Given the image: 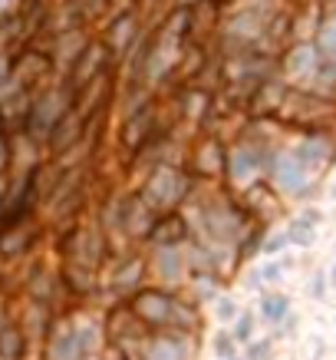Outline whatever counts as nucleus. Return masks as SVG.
<instances>
[{"mask_svg":"<svg viewBox=\"0 0 336 360\" xmlns=\"http://www.w3.org/2000/svg\"><path fill=\"white\" fill-rule=\"evenodd\" d=\"M27 354V330L20 324H0V357L7 360H23Z\"/></svg>","mask_w":336,"mask_h":360,"instance_id":"nucleus-21","label":"nucleus"},{"mask_svg":"<svg viewBox=\"0 0 336 360\" xmlns=\"http://www.w3.org/2000/svg\"><path fill=\"white\" fill-rule=\"evenodd\" d=\"M60 255H63V262L83 264V268H93V271H102L112 262L109 238L99 225H69V231L60 241Z\"/></svg>","mask_w":336,"mask_h":360,"instance_id":"nucleus-4","label":"nucleus"},{"mask_svg":"<svg viewBox=\"0 0 336 360\" xmlns=\"http://www.w3.org/2000/svg\"><path fill=\"white\" fill-rule=\"evenodd\" d=\"M316 50H320V56H336V13H330L320 23V30H316Z\"/></svg>","mask_w":336,"mask_h":360,"instance_id":"nucleus-23","label":"nucleus"},{"mask_svg":"<svg viewBox=\"0 0 336 360\" xmlns=\"http://www.w3.org/2000/svg\"><path fill=\"white\" fill-rule=\"evenodd\" d=\"M234 360H244V357H234Z\"/></svg>","mask_w":336,"mask_h":360,"instance_id":"nucleus-36","label":"nucleus"},{"mask_svg":"<svg viewBox=\"0 0 336 360\" xmlns=\"http://www.w3.org/2000/svg\"><path fill=\"white\" fill-rule=\"evenodd\" d=\"M323 284H326V281H323V274H320V278H316V281H314V295H316V297L323 295Z\"/></svg>","mask_w":336,"mask_h":360,"instance_id":"nucleus-33","label":"nucleus"},{"mask_svg":"<svg viewBox=\"0 0 336 360\" xmlns=\"http://www.w3.org/2000/svg\"><path fill=\"white\" fill-rule=\"evenodd\" d=\"M11 165H13V136L0 132V179L11 172Z\"/></svg>","mask_w":336,"mask_h":360,"instance_id":"nucleus-29","label":"nucleus"},{"mask_svg":"<svg viewBox=\"0 0 336 360\" xmlns=\"http://www.w3.org/2000/svg\"><path fill=\"white\" fill-rule=\"evenodd\" d=\"M267 175L274 179V186L287 192V195H304L307 186H310V172L297 162L293 153H274L271 165H267Z\"/></svg>","mask_w":336,"mask_h":360,"instance_id":"nucleus-14","label":"nucleus"},{"mask_svg":"<svg viewBox=\"0 0 336 360\" xmlns=\"http://www.w3.org/2000/svg\"><path fill=\"white\" fill-rule=\"evenodd\" d=\"M283 245H287V238H283V235H271V238H264L260 251H264V255H277V251H283Z\"/></svg>","mask_w":336,"mask_h":360,"instance_id":"nucleus-31","label":"nucleus"},{"mask_svg":"<svg viewBox=\"0 0 336 360\" xmlns=\"http://www.w3.org/2000/svg\"><path fill=\"white\" fill-rule=\"evenodd\" d=\"M316 66H320V50H316L314 44H304V40L293 44L281 60L283 77L290 79V83H307V86H310V79H314Z\"/></svg>","mask_w":336,"mask_h":360,"instance_id":"nucleus-16","label":"nucleus"},{"mask_svg":"<svg viewBox=\"0 0 336 360\" xmlns=\"http://www.w3.org/2000/svg\"><path fill=\"white\" fill-rule=\"evenodd\" d=\"M195 340L178 330H155L135 350V360H195Z\"/></svg>","mask_w":336,"mask_h":360,"instance_id":"nucleus-9","label":"nucleus"},{"mask_svg":"<svg viewBox=\"0 0 336 360\" xmlns=\"http://www.w3.org/2000/svg\"><path fill=\"white\" fill-rule=\"evenodd\" d=\"M244 360H271L274 357V344L271 338H264V340H250L248 344V354H241Z\"/></svg>","mask_w":336,"mask_h":360,"instance_id":"nucleus-28","label":"nucleus"},{"mask_svg":"<svg viewBox=\"0 0 336 360\" xmlns=\"http://www.w3.org/2000/svg\"><path fill=\"white\" fill-rule=\"evenodd\" d=\"M215 314H217V321H221V324H234V317L241 314V304L234 301V297L221 295V297L215 301Z\"/></svg>","mask_w":336,"mask_h":360,"instance_id":"nucleus-27","label":"nucleus"},{"mask_svg":"<svg viewBox=\"0 0 336 360\" xmlns=\"http://www.w3.org/2000/svg\"><path fill=\"white\" fill-rule=\"evenodd\" d=\"M102 46L109 50V56H112V63H119V60H126V56L139 46L142 40V20L135 11H119L112 20L106 23V30H102Z\"/></svg>","mask_w":336,"mask_h":360,"instance_id":"nucleus-10","label":"nucleus"},{"mask_svg":"<svg viewBox=\"0 0 336 360\" xmlns=\"http://www.w3.org/2000/svg\"><path fill=\"white\" fill-rule=\"evenodd\" d=\"M283 238H287V245H300V248H307V245H314V225H307L304 219H297V221L287 225Z\"/></svg>","mask_w":336,"mask_h":360,"instance_id":"nucleus-26","label":"nucleus"},{"mask_svg":"<svg viewBox=\"0 0 336 360\" xmlns=\"http://www.w3.org/2000/svg\"><path fill=\"white\" fill-rule=\"evenodd\" d=\"M281 274H283V264L271 262V264H264V268H260L257 278H260V284H277L281 281Z\"/></svg>","mask_w":336,"mask_h":360,"instance_id":"nucleus-30","label":"nucleus"},{"mask_svg":"<svg viewBox=\"0 0 336 360\" xmlns=\"http://www.w3.org/2000/svg\"><path fill=\"white\" fill-rule=\"evenodd\" d=\"M330 281H333V288H336V268H333V274H330Z\"/></svg>","mask_w":336,"mask_h":360,"instance_id":"nucleus-35","label":"nucleus"},{"mask_svg":"<svg viewBox=\"0 0 336 360\" xmlns=\"http://www.w3.org/2000/svg\"><path fill=\"white\" fill-rule=\"evenodd\" d=\"M201 304H195L188 295L178 291L175 297V314H172V328L168 330H178V334H188V338H198L201 334Z\"/></svg>","mask_w":336,"mask_h":360,"instance_id":"nucleus-18","label":"nucleus"},{"mask_svg":"<svg viewBox=\"0 0 336 360\" xmlns=\"http://www.w3.org/2000/svg\"><path fill=\"white\" fill-rule=\"evenodd\" d=\"M277 116H281L283 122H290V126L320 132L326 122H330V116H333V103L314 96V93H307V89H287Z\"/></svg>","mask_w":336,"mask_h":360,"instance_id":"nucleus-6","label":"nucleus"},{"mask_svg":"<svg viewBox=\"0 0 336 360\" xmlns=\"http://www.w3.org/2000/svg\"><path fill=\"white\" fill-rule=\"evenodd\" d=\"M184 288H188L184 295L191 297L195 304H205V301H217V297L224 295V278L211 271H198V274H188Z\"/></svg>","mask_w":336,"mask_h":360,"instance_id":"nucleus-20","label":"nucleus"},{"mask_svg":"<svg viewBox=\"0 0 336 360\" xmlns=\"http://www.w3.org/2000/svg\"><path fill=\"white\" fill-rule=\"evenodd\" d=\"M53 60H50V53H46L43 46L36 44H27L20 50V53L11 60V79L13 86L20 89V93H40V89H46V83H50V77H53Z\"/></svg>","mask_w":336,"mask_h":360,"instance_id":"nucleus-7","label":"nucleus"},{"mask_svg":"<svg viewBox=\"0 0 336 360\" xmlns=\"http://www.w3.org/2000/svg\"><path fill=\"white\" fill-rule=\"evenodd\" d=\"M188 241H191V219L178 208V212L155 215L152 229H149V235H145L142 245L149 251H159V248H182Z\"/></svg>","mask_w":336,"mask_h":360,"instance_id":"nucleus-11","label":"nucleus"},{"mask_svg":"<svg viewBox=\"0 0 336 360\" xmlns=\"http://www.w3.org/2000/svg\"><path fill=\"white\" fill-rule=\"evenodd\" d=\"M175 297H178V291H168V288H159V284H145V288H139V291L126 301V307H129V314L145 328V334H155V330L172 328Z\"/></svg>","mask_w":336,"mask_h":360,"instance_id":"nucleus-5","label":"nucleus"},{"mask_svg":"<svg viewBox=\"0 0 336 360\" xmlns=\"http://www.w3.org/2000/svg\"><path fill=\"white\" fill-rule=\"evenodd\" d=\"M83 139H86V120H83L76 110H69L63 120L53 126V132L46 136L43 149H46L50 155H56V159H60V155L73 153V149H76Z\"/></svg>","mask_w":336,"mask_h":360,"instance_id":"nucleus-15","label":"nucleus"},{"mask_svg":"<svg viewBox=\"0 0 336 360\" xmlns=\"http://www.w3.org/2000/svg\"><path fill=\"white\" fill-rule=\"evenodd\" d=\"M40 225H33L30 221H20V225H7V229H0V258L4 262H11V258H20L27 251L40 241Z\"/></svg>","mask_w":336,"mask_h":360,"instance_id":"nucleus-17","label":"nucleus"},{"mask_svg":"<svg viewBox=\"0 0 336 360\" xmlns=\"http://www.w3.org/2000/svg\"><path fill=\"white\" fill-rule=\"evenodd\" d=\"M254 321H257V317L250 314V311H241V314L234 317V324H231V338H234L238 347H244V344L254 340Z\"/></svg>","mask_w":336,"mask_h":360,"instance_id":"nucleus-24","label":"nucleus"},{"mask_svg":"<svg viewBox=\"0 0 336 360\" xmlns=\"http://www.w3.org/2000/svg\"><path fill=\"white\" fill-rule=\"evenodd\" d=\"M198 4H201V0H172V7H178V11H191Z\"/></svg>","mask_w":336,"mask_h":360,"instance_id":"nucleus-32","label":"nucleus"},{"mask_svg":"<svg viewBox=\"0 0 336 360\" xmlns=\"http://www.w3.org/2000/svg\"><path fill=\"white\" fill-rule=\"evenodd\" d=\"M224 155H228V146L224 139H217V136H201V139L191 146V155H188V162H182L191 179H221L224 175Z\"/></svg>","mask_w":336,"mask_h":360,"instance_id":"nucleus-12","label":"nucleus"},{"mask_svg":"<svg viewBox=\"0 0 336 360\" xmlns=\"http://www.w3.org/2000/svg\"><path fill=\"white\" fill-rule=\"evenodd\" d=\"M106 347L102 324H76V321H60L46 334L43 360H96Z\"/></svg>","mask_w":336,"mask_h":360,"instance_id":"nucleus-2","label":"nucleus"},{"mask_svg":"<svg viewBox=\"0 0 336 360\" xmlns=\"http://www.w3.org/2000/svg\"><path fill=\"white\" fill-rule=\"evenodd\" d=\"M195 186L198 182L182 162H162L145 172V182L135 192L155 215H165V212H178L182 205H188L195 195Z\"/></svg>","mask_w":336,"mask_h":360,"instance_id":"nucleus-1","label":"nucleus"},{"mask_svg":"<svg viewBox=\"0 0 336 360\" xmlns=\"http://www.w3.org/2000/svg\"><path fill=\"white\" fill-rule=\"evenodd\" d=\"M274 153L267 139H250V136H238L234 146H228V155H224V179L228 186L248 188L254 186L260 175L267 172Z\"/></svg>","mask_w":336,"mask_h":360,"instance_id":"nucleus-3","label":"nucleus"},{"mask_svg":"<svg viewBox=\"0 0 336 360\" xmlns=\"http://www.w3.org/2000/svg\"><path fill=\"white\" fill-rule=\"evenodd\" d=\"M293 155H297V162L304 165L307 172H314V169L326 165V159L333 155V142H330V136H323V132H310L304 139V146Z\"/></svg>","mask_w":336,"mask_h":360,"instance_id":"nucleus-19","label":"nucleus"},{"mask_svg":"<svg viewBox=\"0 0 336 360\" xmlns=\"http://www.w3.org/2000/svg\"><path fill=\"white\" fill-rule=\"evenodd\" d=\"M211 350H215L217 360H234V357H241V347L234 344L231 330H217L215 338H211Z\"/></svg>","mask_w":336,"mask_h":360,"instance_id":"nucleus-25","label":"nucleus"},{"mask_svg":"<svg viewBox=\"0 0 336 360\" xmlns=\"http://www.w3.org/2000/svg\"><path fill=\"white\" fill-rule=\"evenodd\" d=\"M145 278H149L145 255H142V251H126V255L116 258V264H112L109 278L102 281V288H106L116 301H129L139 288H145Z\"/></svg>","mask_w":336,"mask_h":360,"instance_id":"nucleus-8","label":"nucleus"},{"mask_svg":"<svg viewBox=\"0 0 336 360\" xmlns=\"http://www.w3.org/2000/svg\"><path fill=\"white\" fill-rule=\"evenodd\" d=\"M217 4H221V7H224V4H241V0H217Z\"/></svg>","mask_w":336,"mask_h":360,"instance_id":"nucleus-34","label":"nucleus"},{"mask_svg":"<svg viewBox=\"0 0 336 360\" xmlns=\"http://www.w3.org/2000/svg\"><path fill=\"white\" fill-rule=\"evenodd\" d=\"M145 264H149V274L155 278L159 288H168L175 291L178 284L188 281V255H184V245L182 248H159V251H149L145 255Z\"/></svg>","mask_w":336,"mask_h":360,"instance_id":"nucleus-13","label":"nucleus"},{"mask_svg":"<svg viewBox=\"0 0 336 360\" xmlns=\"http://www.w3.org/2000/svg\"><path fill=\"white\" fill-rule=\"evenodd\" d=\"M287 314H290V297H287V295L274 291V295L260 297V317H264L267 324H281Z\"/></svg>","mask_w":336,"mask_h":360,"instance_id":"nucleus-22","label":"nucleus"}]
</instances>
